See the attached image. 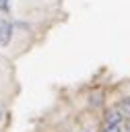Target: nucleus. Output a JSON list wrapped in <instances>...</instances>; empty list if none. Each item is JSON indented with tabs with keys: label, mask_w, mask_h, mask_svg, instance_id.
Wrapping results in <instances>:
<instances>
[{
	"label": "nucleus",
	"mask_w": 130,
	"mask_h": 132,
	"mask_svg": "<svg viewBox=\"0 0 130 132\" xmlns=\"http://www.w3.org/2000/svg\"><path fill=\"white\" fill-rule=\"evenodd\" d=\"M120 109H124L126 113H130V97H126V99L120 103Z\"/></svg>",
	"instance_id": "3"
},
{
	"label": "nucleus",
	"mask_w": 130,
	"mask_h": 132,
	"mask_svg": "<svg viewBox=\"0 0 130 132\" xmlns=\"http://www.w3.org/2000/svg\"><path fill=\"white\" fill-rule=\"evenodd\" d=\"M8 2H10V0H0V10L6 12V10H8Z\"/></svg>",
	"instance_id": "5"
},
{
	"label": "nucleus",
	"mask_w": 130,
	"mask_h": 132,
	"mask_svg": "<svg viewBox=\"0 0 130 132\" xmlns=\"http://www.w3.org/2000/svg\"><path fill=\"white\" fill-rule=\"evenodd\" d=\"M103 132H120V126H105Z\"/></svg>",
	"instance_id": "4"
},
{
	"label": "nucleus",
	"mask_w": 130,
	"mask_h": 132,
	"mask_svg": "<svg viewBox=\"0 0 130 132\" xmlns=\"http://www.w3.org/2000/svg\"><path fill=\"white\" fill-rule=\"evenodd\" d=\"M120 122H122V113L118 109H111L105 113V126H120Z\"/></svg>",
	"instance_id": "2"
},
{
	"label": "nucleus",
	"mask_w": 130,
	"mask_h": 132,
	"mask_svg": "<svg viewBox=\"0 0 130 132\" xmlns=\"http://www.w3.org/2000/svg\"><path fill=\"white\" fill-rule=\"evenodd\" d=\"M12 37V25L6 19H0V45H8Z\"/></svg>",
	"instance_id": "1"
}]
</instances>
